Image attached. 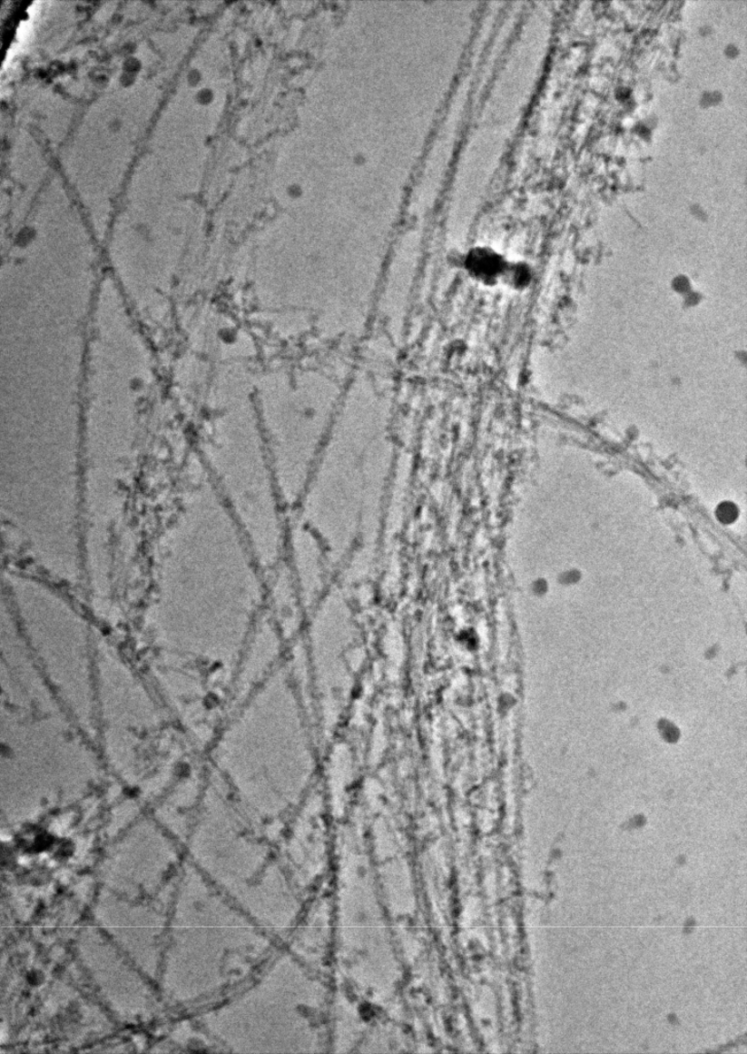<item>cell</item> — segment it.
I'll use <instances>...</instances> for the list:
<instances>
[{
	"label": "cell",
	"instance_id": "cell-1",
	"mask_svg": "<svg viewBox=\"0 0 747 1054\" xmlns=\"http://www.w3.org/2000/svg\"><path fill=\"white\" fill-rule=\"evenodd\" d=\"M290 549L299 596L306 605H311L319 599L326 585L327 553L318 537L301 521L291 528Z\"/></svg>",
	"mask_w": 747,
	"mask_h": 1054
},
{
	"label": "cell",
	"instance_id": "cell-2",
	"mask_svg": "<svg viewBox=\"0 0 747 1054\" xmlns=\"http://www.w3.org/2000/svg\"><path fill=\"white\" fill-rule=\"evenodd\" d=\"M719 518L722 522L730 523L734 521L737 517V509L734 505L730 503L722 504L718 511Z\"/></svg>",
	"mask_w": 747,
	"mask_h": 1054
}]
</instances>
